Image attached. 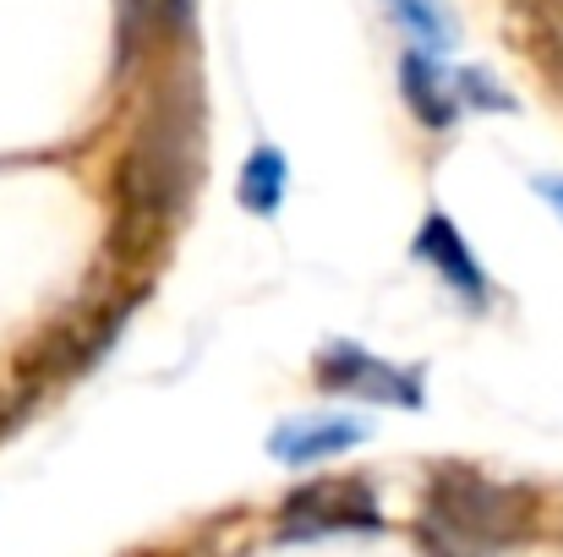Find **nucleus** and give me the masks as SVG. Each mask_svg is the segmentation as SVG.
Returning a JSON list of instances; mask_svg holds the SVG:
<instances>
[{
	"label": "nucleus",
	"instance_id": "obj_1",
	"mask_svg": "<svg viewBox=\"0 0 563 557\" xmlns=\"http://www.w3.org/2000/svg\"><path fill=\"white\" fill-rule=\"evenodd\" d=\"M531 520V498L520 487L487 481L482 470H438L421 498V547L427 557H493L504 553Z\"/></svg>",
	"mask_w": 563,
	"mask_h": 557
},
{
	"label": "nucleus",
	"instance_id": "obj_2",
	"mask_svg": "<svg viewBox=\"0 0 563 557\" xmlns=\"http://www.w3.org/2000/svg\"><path fill=\"white\" fill-rule=\"evenodd\" d=\"M377 498L356 476H318L296 487L279 509V542H318V536H345V531H377Z\"/></svg>",
	"mask_w": 563,
	"mask_h": 557
},
{
	"label": "nucleus",
	"instance_id": "obj_3",
	"mask_svg": "<svg viewBox=\"0 0 563 557\" xmlns=\"http://www.w3.org/2000/svg\"><path fill=\"white\" fill-rule=\"evenodd\" d=\"M323 393H356L377 404H421V371H399L394 361H377L362 345H329L318 356Z\"/></svg>",
	"mask_w": 563,
	"mask_h": 557
},
{
	"label": "nucleus",
	"instance_id": "obj_4",
	"mask_svg": "<svg viewBox=\"0 0 563 557\" xmlns=\"http://www.w3.org/2000/svg\"><path fill=\"white\" fill-rule=\"evenodd\" d=\"M416 257L465 301V307H487V274H482V263L471 257V246L460 241V230L443 219V213H427L421 219V230H416Z\"/></svg>",
	"mask_w": 563,
	"mask_h": 557
},
{
	"label": "nucleus",
	"instance_id": "obj_5",
	"mask_svg": "<svg viewBox=\"0 0 563 557\" xmlns=\"http://www.w3.org/2000/svg\"><path fill=\"white\" fill-rule=\"evenodd\" d=\"M367 437V426L356 415H318V421H285L274 437H268V454L290 470H307L329 454H345Z\"/></svg>",
	"mask_w": 563,
	"mask_h": 557
},
{
	"label": "nucleus",
	"instance_id": "obj_6",
	"mask_svg": "<svg viewBox=\"0 0 563 557\" xmlns=\"http://www.w3.org/2000/svg\"><path fill=\"white\" fill-rule=\"evenodd\" d=\"M399 93L410 104V115L427 126V132H449L454 115H460V88L443 77V66L421 49H405L399 55Z\"/></svg>",
	"mask_w": 563,
	"mask_h": 557
},
{
	"label": "nucleus",
	"instance_id": "obj_7",
	"mask_svg": "<svg viewBox=\"0 0 563 557\" xmlns=\"http://www.w3.org/2000/svg\"><path fill=\"white\" fill-rule=\"evenodd\" d=\"M121 5V27L137 49H159L187 27L191 0H115Z\"/></svg>",
	"mask_w": 563,
	"mask_h": 557
},
{
	"label": "nucleus",
	"instance_id": "obj_8",
	"mask_svg": "<svg viewBox=\"0 0 563 557\" xmlns=\"http://www.w3.org/2000/svg\"><path fill=\"white\" fill-rule=\"evenodd\" d=\"M388 5V16L416 38V49L421 55H432V49H449L454 38H460V27H454V11L443 5V0H383Z\"/></svg>",
	"mask_w": 563,
	"mask_h": 557
},
{
	"label": "nucleus",
	"instance_id": "obj_9",
	"mask_svg": "<svg viewBox=\"0 0 563 557\" xmlns=\"http://www.w3.org/2000/svg\"><path fill=\"white\" fill-rule=\"evenodd\" d=\"M520 22H526V49L563 88V0H520Z\"/></svg>",
	"mask_w": 563,
	"mask_h": 557
},
{
	"label": "nucleus",
	"instance_id": "obj_10",
	"mask_svg": "<svg viewBox=\"0 0 563 557\" xmlns=\"http://www.w3.org/2000/svg\"><path fill=\"white\" fill-rule=\"evenodd\" d=\"M241 202L257 219L279 213V202H285V154L279 148H257L246 159V170H241Z\"/></svg>",
	"mask_w": 563,
	"mask_h": 557
},
{
	"label": "nucleus",
	"instance_id": "obj_11",
	"mask_svg": "<svg viewBox=\"0 0 563 557\" xmlns=\"http://www.w3.org/2000/svg\"><path fill=\"white\" fill-rule=\"evenodd\" d=\"M537 197H548L553 213L563 219V176H537Z\"/></svg>",
	"mask_w": 563,
	"mask_h": 557
}]
</instances>
